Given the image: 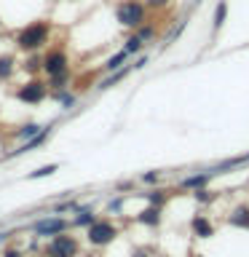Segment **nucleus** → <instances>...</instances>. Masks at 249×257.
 Returning <instances> with one entry per match:
<instances>
[{
    "label": "nucleus",
    "mask_w": 249,
    "mask_h": 257,
    "mask_svg": "<svg viewBox=\"0 0 249 257\" xmlns=\"http://www.w3.org/2000/svg\"><path fill=\"white\" fill-rule=\"evenodd\" d=\"M46 40H48V24L46 22H32L16 35V43H19V48H24V51H35V48H40Z\"/></svg>",
    "instance_id": "f257e3e1"
},
{
    "label": "nucleus",
    "mask_w": 249,
    "mask_h": 257,
    "mask_svg": "<svg viewBox=\"0 0 249 257\" xmlns=\"http://www.w3.org/2000/svg\"><path fill=\"white\" fill-rule=\"evenodd\" d=\"M88 244H94V246H107L112 238L118 236V228L112 222L107 220H96L94 225H88Z\"/></svg>",
    "instance_id": "f03ea898"
},
{
    "label": "nucleus",
    "mask_w": 249,
    "mask_h": 257,
    "mask_svg": "<svg viewBox=\"0 0 249 257\" xmlns=\"http://www.w3.org/2000/svg\"><path fill=\"white\" fill-rule=\"evenodd\" d=\"M118 22L123 24V27H140V24L145 22V8H142V3H137V0L120 3V6H118Z\"/></svg>",
    "instance_id": "7ed1b4c3"
},
{
    "label": "nucleus",
    "mask_w": 249,
    "mask_h": 257,
    "mask_svg": "<svg viewBox=\"0 0 249 257\" xmlns=\"http://www.w3.org/2000/svg\"><path fill=\"white\" fill-rule=\"evenodd\" d=\"M48 257H75L78 254V241L72 236H64V233H59V236L51 238V244H48L46 249Z\"/></svg>",
    "instance_id": "20e7f679"
},
{
    "label": "nucleus",
    "mask_w": 249,
    "mask_h": 257,
    "mask_svg": "<svg viewBox=\"0 0 249 257\" xmlns=\"http://www.w3.org/2000/svg\"><path fill=\"white\" fill-rule=\"evenodd\" d=\"M46 83H40V80H30V83H24L19 91H16V99L19 102H27V104H38L46 99Z\"/></svg>",
    "instance_id": "39448f33"
},
{
    "label": "nucleus",
    "mask_w": 249,
    "mask_h": 257,
    "mask_svg": "<svg viewBox=\"0 0 249 257\" xmlns=\"http://www.w3.org/2000/svg\"><path fill=\"white\" fill-rule=\"evenodd\" d=\"M70 228L67 220H62V217H46V220L35 222V233L38 236H59Z\"/></svg>",
    "instance_id": "423d86ee"
},
{
    "label": "nucleus",
    "mask_w": 249,
    "mask_h": 257,
    "mask_svg": "<svg viewBox=\"0 0 249 257\" xmlns=\"http://www.w3.org/2000/svg\"><path fill=\"white\" fill-rule=\"evenodd\" d=\"M43 70L48 72V75H62V72H67V56H64V51H51L43 59Z\"/></svg>",
    "instance_id": "0eeeda50"
},
{
    "label": "nucleus",
    "mask_w": 249,
    "mask_h": 257,
    "mask_svg": "<svg viewBox=\"0 0 249 257\" xmlns=\"http://www.w3.org/2000/svg\"><path fill=\"white\" fill-rule=\"evenodd\" d=\"M190 228H193V233H196L198 238H212V236H214L212 222H209L204 214H196V217H193V220H190Z\"/></svg>",
    "instance_id": "6e6552de"
},
{
    "label": "nucleus",
    "mask_w": 249,
    "mask_h": 257,
    "mask_svg": "<svg viewBox=\"0 0 249 257\" xmlns=\"http://www.w3.org/2000/svg\"><path fill=\"white\" fill-rule=\"evenodd\" d=\"M212 177H214V172H212V169H209V172H204V174H193V177H185V180L180 182L182 185V188H206V182L209 180H212Z\"/></svg>",
    "instance_id": "1a4fd4ad"
},
{
    "label": "nucleus",
    "mask_w": 249,
    "mask_h": 257,
    "mask_svg": "<svg viewBox=\"0 0 249 257\" xmlns=\"http://www.w3.org/2000/svg\"><path fill=\"white\" fill-rule=\"evenodd\" d=\"M228 220H230V225H236V228L249 230V206H236Z\"/></svg>",
    "instance_id": "9d476101"
},
{
    "label": "nucleus",
    "mask_w": 249,
    "mask_h": 257,
    "mask_svg": "<svg viewBox=\"0 0 249 257\" xmlns=\"http://www.w3.org/2000/svg\"><path fill=\"white\" fill-rule=\"evenodd\" d=\"M137 220H140L142 225H150V228H153V225H158V222H161V206H153V204H150L140 217H137Z\"/></svg>",
    "instance_id": "9b49d317"
},
{
    "label": "nucleus",
    "mask_w": 249,
    "mask_h": 257,
    "mask_svg": "<svg viewBox=\"0 0 249 257\" xmlns=\"http://www.w3.org/2000/svg\"><path fill=\"white\" fill-rule=\"evenodd\" d=\"M225 16H228V3L225 0H220L217 3V8H214V22H212V32H217L225 24Z\"/></svg>",
    "instance_id": "f8f14e48"
},
{
    "label": "nucleus",
    "mask_w": 249,
    "mask_h": 257,
    "mask_svg": "<svg viewBox=\"0 0 249 257\" xmlns=\"http://www.w3.org/2000/svg\"><path fill=\"white\" fill-rule=\"evenodd\" d=\"M40 132H43V126H38V123H27V126H22L19 132H16V137H19V140H24V142H30L32 137H38Z\"/></svg>",
    "instance_id": "ddd939ff"
},
{
    "label": "nucleus",
    "mask_w": 249,
    "mask_h": 257,
    "mask_svg": "<svg viewBox=\"0 0 249 257\" xmlns=\"http://www.w3.org/2000/svg\"><path fill=\"white\" fill-rule=\"evenodd\" d=\"M132 67H134V64H132ZM132 67H120V70H115V72H112V75H110L107 80H102V83H99V88H110V86L120 83V80H123V78L129 75V70H132Z\"/></svg>",
    "instance_id": "4468645a"
},
{
    "label": "nucleus",
    "mask_w": 249,
    "mask_h": 257,
    "mask_svg": "<svg viewBox=\"0 0 249 257\" xmlns=\"http://www.w3.org/2000/svg\"><path fill=\"white\" fill-rule=\"evenodd\" d=\"M126 59H129V51L123 48V51H118L115 56H110V59L104 62V70H110V72H112V70H120V64H123Z\"/></svg>",
    "instance_id": "2eb2a0df"
},
{
    "label": "nucleus",
    "mask_w": 249,
    "mask_h": 257,
    "mask_svg": "<svg viewBox=\"0 0 249 257\" xmlns=\"http://www.w3.org/2000/svg\"><path fill=\"white\" fill-rule=\"evenodd\" d=\"M14 72V59L11 56H0V80H6Z\"/></svg>",
    "instance_id": "dca6fc26"
},
{
    "label": "nucleus",
    "mask_w": 249,
    "mask_h": 257,
    "mask_svg": "<svg viewBox=\"0 0 249 257\" xmlns=\"http://www.w3.org/2000/svg\"><path fill=\"white\" fill-rule=\"evenodd\" d=\"M142 46H145V40H142L140 35H132V38L126 40V51H129V54H140Z\"/></svg>",
    "instance_id": "f3484780"
},
{
    "label": "nucleus",
    "mask_w": 249,
    "mask_h": 257,
    "mask_svg": "<svg viewBox=\"0 0 249 257\" xmlns=\"http://www.w3.org/2000/svg\"><path fill=\"white\" fill-rule=\"evenodd\" d=\"M56 169H59V166H56V164H48V166H40V169H35V172H32V174L27 177V180H38V177H48V174H54V172H56Z\"/></svg>",
    "instance_id": "a211bd4d"
},
{
    "label": "nucleus",
    "mask_w": 249,
    "mask_h": 257,
    "mask_svg": "<svg viewBox=\"0 0 249 257\" xmlns=\"http://www.w3.org/2000/svg\"><path fill=\"white\" fill-rule=\"evenodd\" d=\"M148 201L153 206H164L166 204V190H153V193H148Z\"/></svg>",
    "instance_id": "6ab92c4d"
},
{
    "label": "nucleus",
    "mask_w": 249,
    "mask_h": 257,
    "mask_svg": "<svg viewBox=\"0 0 249 257\" xmlns=\"http://www.w3.org/2000/svg\"><path fill=\"white\" fill-rule=\"evenodd\" d=\"M96 220H94V212H80L78 217H75V225H94Z\"/></svg>",
    "instance_id": "aec40b11"
},
{
    "label": "nucleus",
    "mask_w": 249,
    "mask_h": 257,
    "mask_svg": "<svg viewBox=\"0 0 249 257\" xmlns=\"http://www.w3.org/2000/svg\"><path fill=\"white\" fill-rule=\"evenodd\" d=\"M193 196H196V201H201V204H206V201H212V190H206V188H198L196 193H193Z\"/></svg>",
    "instance_id": "412c9836"
},
{
    "label": "nucleus",
    "mask_w": 249,
    "mask_h": 257,
    "mask_svg": "<svg viewBox=\"0 0 249 257\" xmlns=\"http://www.w3.org/2000/svg\"><path fill=\"white\" fill-rule=\"evenodd\" d=\"M56 99H59V102L64 104V107H72V102H75L70 94H56Z\"/></svg>",
    "instance_id": "4be33fe9"
},
{
    "label": "nucleus",
    "mask_w": 249,
    "mask_h": 257,
    "mask_svg": "<svg viewBox=\"0 0 249 257\" xmlns=\"http://www.w3.org/2000/svg\"><path fill=\"white\" fill-rule=\"evenodd\" d=\"M158 180H161V174H158V172H150V174H145V177H142V182H148V185L158 182Z\"/></svg>",
    "instance_id": "5701e85b"
},
{
    "label": "nucleus",
    "mask_w": 249,
    "mask_h": 257,
    "mask_svg": "<svg viewBox=\"0 0 249 257\" xmlns=\"http://www.w3.org/2000/svg\"><path fill=\"white\" fill-rule=\"evenodd\" d=\"M40 67H43V62H40V59H30V62H27V70H30V72H35V70H40Z\"/></svg>",
    "instance_id": "b1692460"
},
{
    "label": "nucleus",
    "mask_w": 249,
    "mask_h": 257,
    "mask_svg": "<svg viewBox=\"0 0 249 257\" xmlns=\"http://www.w3.org/2000/svg\"><path fill=\"white\" fill-rule=\"evenodd\" d=\"M140 38H142V40H150V38H153V30H150V27H142V30H140Z\"/></svg>",
    "instance_id": "393cba45"
},
{
    "label": "nucleus",
    "mask_w": 249,
    "mask_h": 257,
    "mask_svg": "<svg viewBox=\"0 0 249 257\" xmlns=\"http://www.w3.org/2000/svg\"><path fill=\"white\" fill-rule=\"evenodd\" d=\"M132 257H150V252H148V249H137Z\"/></svg>",
    "instance_id": "a878e982"
},
{
    "label": "nucleus",
    "mask_w": 249,
    "mask_h": 257,
    "mask_svg": "<svg viewBox=\"0 0 249 257\" xmlns=\"http://www.w3.org/2000/svg\"><path fill=\"white\" fill-rule=\"evenodd\" d=\"M166 0H150V6H164Z\"/></svg>",
    "instance_id": "bb28decb"
},
{
    "label": "nucleus",
    "mask_w": 249,
    "mask_h": 257,
    "mask_svg": "<svg viewBox=\"0 0 249 257\" xmlns=\"http://www.w3.org/2000/svg\"><path fill=\"white\" fill-rule=\"evenodd\" d=\"M6 257H22L19 252H14V249H11V252H6Z\"/></svg>",
    "instance_id": "cd10ccee"
},
{
    "label": "nucleus",
    "mask_w": 249,
    "mask_h": 257,
    "mask_svg": "<svg viewBox=\"0 0 249 257\" xmlns=\"http://www.w3.org/2000/svg\"><path fill=\"white\" fill-rule=\"evenodd\" d=\"M198 3H201V0H198Z\"/></svg>",
    "instance_id": "c85d7f7f"
}]
</instances>
